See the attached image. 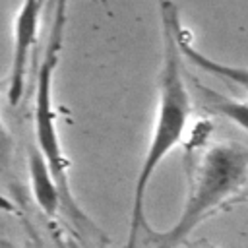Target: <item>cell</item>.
<instances>
[{
    "instance_id": "obj_6",
    "label": "cell",
    "mask_w": 248,
    "mask_h": 248,
    "mask_svg": "<svg viewBox=\"0 0 248 248\" xmlns=\"http://www.w3.org/2000/svg\"><path fill=\"white\" fill-rule=\"evenodd\" d=\"M180 50L184 54V60L194 64L196 68H200L203 74H209V76H215L231 85H234L246 99H248V68L246 66H234V64H225V62H219V60H213L209 58L207 54H203L202 50H198L184 35V29H182V35H180Z\"/></svg>"
},
{
    "instance_id": "obj_2",
    "label": "cell",
    "mask_w": 248,
    "mask_h": 248,
    "mask_svg": "<svg viewBox=\"0 0 248 248\" xmlns=\"http://www.w3.org/2000/svg\"><path fill=\"white\" fill-rule=\"evenodd\" d=\"M248 186V145L217 140L200 147L188 170V192L176 221L163 232H151L153 248H176L205 219Z\"/></svg>"
},
{
    "instance_id": "obj_7",
    "label": "cell",
    "mask_w": 248,
    "mask_h": 248,
    "mask_svg": "<svg viewBox=\"0 0 248 248\" xmlns=\"http://www.w3.org/2000/svg\"><path fill=\"white\" fill-rule=\"evenodd\" d=\"M196 87L202 93L203 103L209 110H213L215 114L236 124L240 130L248 132V99H236V97L223 95L207 85H202L200 81L196 83Z\"/></svg>"
},
{
    "instance_id": "obj_9",
    "label": "cell",
    "mask_w": 248,
    "mask_h": 248,
    "mask_svg": "<svg viewBox=\"0 0 248 248\" xmlns=\"http://www.w3.org/2000/svg\"><path fill=\"white\" fill-rule=\"evenodd\" d=\"M0 248H19L16 242H12L10 238H6V236H0Z\"/></svg>"
},
{
    "instance_id": "obj_3",
    "label": "cell",
    "mask_w": 248,
    "mask_h": 248,
    "mask_svg": "<svg viewBox=\"0 0 248 248\" xmlns=\"http://www.w3.org/2000/svg\"><path fill=\"white\" fill-rule=\"evenodd\" d=\"M62 43L48 41L46 52L39 66L37 85H35V107H33V126H35V147L45 157L58 188L62 194V211L76 225H91L87 215L81 211L79 203L74 198L70 186V161L64 153L56 110H54V72L58 66Z\"/></svg>"
},
{
    "instance_id": "obj_1",
    "label": "cell",
    "mask_w": 248,
    "mask_h": 248,
    "mask_svg": "<svg viewBox=\"0 0 248 248\" xmlns=\"http://www.w3.org/2000/svg\"><path fill=\"white\" fill-rule=\"evenodd\" d=\"M161 19V66L157 76V105L151 136L134 182L132 205H130V229L126 248H136L140 234L149 229L145 219L147 188L163 165V161L174 151L186 136L192 118V99L186 85L184 54L180 50L182 21L178 8L172 0L159 2Z\"/></svg>"
},
{
    "instance_id": "obj_8",
    "label": "cell",
    "mask_w": 248,
    "mask_h": 248,
    "mask_svg": "<svg viewBox=\"0 0 248 248\" xmlns=\"http://www.w3.org/2000/svg\"><path fill=\"white\" fill-rule=\"evenodd\" d=\"M14 136L8 130V126L4 124L2 116H0V174H6L12 170V163H14Z\"/></svg>"
},
{
    "instance_id": "obj_5",
    "label": "cell",
    "mask_w": 248,
    "mask_h": 248,
    "mask_svg": "<svg viewBox=\"0 0 248 248\" xmlns=\"http://www.w3.org/2000/svg\"><path fill=\"white\" fill-rule=\"evenodd\" d=\"M27 172H29V188L31 194L41 207V211L48 217H54L56 213L62 211V194L60 188L41 155V151L33 145L27 151Z\"/></svg>"
},
{
    "instance_id": "obj_10",
    "label": "cell",
    "mask_w": 248,
    "mask_h": 248,
    "mask_svg": "<svg viewBox=\"0 0 248 248\" xmlns=\"http://www.w3.org/2000/svg\"><path fill=\"white\" fill-rule=\"evenodd\" d=\"M103 2H105V0H103Z\"/></svg>"
},
{
    "instance_id": "obj_4",
    "label": "cell",
    "mask_w": 248,
    "mask_h": 248,
    "mask_svg": "<svg viewBox=\"0 0 248 248\" xmlns=\"http://www.w3.org/2000/svg\"><path fill=\"white\" fill-rule=\"evenodd\" d=\"M43 4L45 0H21L14 19L12 64L8 74V99L12 105H17L19 99L23 97L29 60L39 39Z\"/></svg>"
}]
</instances>
